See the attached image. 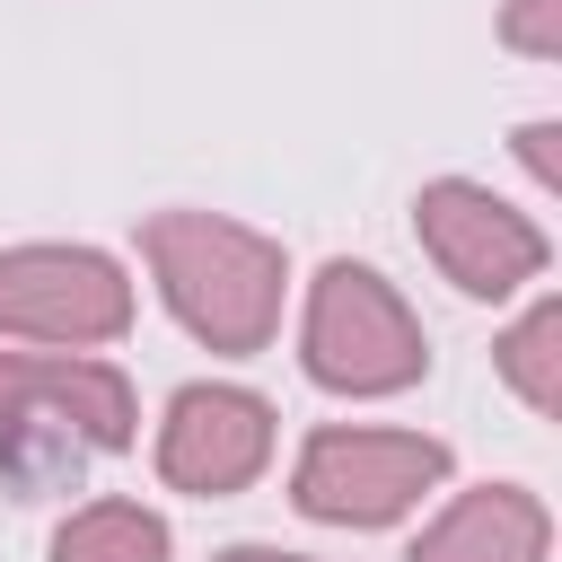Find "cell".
<instances>
[{
    "mask_svg": "<svg viewBox=\"0 0 562 562\" xmlns=\"http://www.w3.org/2000/svg\"><path fill=\"white\" fill-rule=\"evenodd\" d=\"M140 263H149L167 316L202 351L246 360L281 334V299H290L281 237H263L228 211H149L140 220Z\"/></svg>",
    "mask_w": 562,
    "mask_h": 562,
    "instance_id": "6da1fadb",
    "label": "cell"
},
{
    "mask_svg": "<svg viewBox=\"0 0 562 562\" xmlns=\"http://www.w3.org/2000/svg\"><path fill=\"white\" fill-rule=\"evenodd\" d=\"M299 369L325 395L378 404V395H404V386L430 378V334L378 263L334 255V263H316L307 307H299Z\"/></svg>",
    "mask_w": 562,
    "mask_h": 562,
    "instance_id": "7a4b0ae2",
    "label": "cell"
},
{
    "mask_svg": "<svg viewBox=\"0 0 562 562\" xmlns=\"http://www.w3.org/2000/svg\"><path fill=\"white\" fill-rule=\"evenodd\" d=\"M457 474V448L430 430H395V422H325L299 439L290 465V501L316 527H395L404 509H422L439 483Z\"/></svg>",
    "mask_w": 562,
    "mask_h": 562,
    "instance_id": "3957f363",
    "label": "cell"
},
{
    "mask_svg": "<svg viewBox=\"0 0 562 562\" xmlns=\"http://www.w3.org/2000/svg\"><path fill=\"white\" fill-rule=\"evenodd\" d=\"M123 334H132V272L105 246H70V237L0 246V342L105 351Z\"/></svg>",
    "mask_w": 562,
    "mask_h": 562,
    "instance_id": "277c9868",
    "label": "cell"
},
{
    "mask_svg": "<svg viewBox=\"0 0 562 562\" xmlns=\"http://www.w3.org/2000/svg\"><path fill=\"white\" fill-rule=\"evenodd\" d=\"M413 237H422V255L439 263V281L465 290V299H518V290L544 281V263H553V237H544L509 193H492V184H474V176H430V184L413 193Z\"/></svg>",
    "mask_w": 562,
    "mask_h": 562,
    "instance_id": "5b68a950",
    "label": "cell"
},
{
    "mask_svg": "<svg viewBox=\"0 0 562 562\" xmlns=\"http://www.w3.org/2000/svg\"><path fill=\"white\" fill-rule=\"evenodd\" d=\"M35 430L114 457V448L140 439V395L97 351H26V342H0V439H35Z\"/></svg>",
    "mask_w": 562,
    "mask_h": 562,
    "instance_id": "8992f818",
    "label": "cell"
},
{
    "mask_svg": "<svg viewBox=\"0 0 562 562\" xmlns=\"http://www.w3.org/2000/svg\"><path fill=\"white\" fill-rule=\"evenodd\" d=\"M272 439H281V422H272V404H263L255 386L193 378V386L167 395V413H158V448H149V457H158V483H167V492L228 501V492L263 483Z\"/></svg>",
    "mask_w": 562,
    "mask_h": 562,
    "instance_id": "52a82bcc",
    "label": "cell"
},
{
    "mask_svg": "<svg viewBox=\"0 0 562 562\" xmlns=\"http://www.w3.org/2000/svg\"><path fill=\"white\" fill-rule=\"evenodd\" d=\"M544 553H553V509L527 483H474L413 536L404 562H544Z\"/></svg>",
    "mask_w": 562,
    "mask_h": 562,
    "instance_id": "ba28073f",
    "label": "cell"
},
{
    "mask_svg": "<svg viewBox=\"0 0 562 562\" xmlns=\"http://www.w3.org/2000/svg\"><path fill=\"white\" fill-rule=\"evenodd\" d=\"M176 536L149 501H88L53 527V553L44 562H167Z\"/></svg>",
    "mask_w": 562,
    "mask_h": 562,
    "instance_id": "9c48e42d",
    "label": "cell"
},
{
    "mask_svg": "<svg viewBox=\"0 0 562 562\" xmlns=\"http://www.w3.org/2000/svg\"><path fill=\"white\" fill-rule=\"evenodd\" d=\"M492 360H501V378H509V395L536 413V422H553L562 413V299L544 290L501 342H492Z\"/></svg>",
    "mask_w": 562,
    "mask_h": 562,
    "instance_id": "30bf717a",
    "label": "cell"
},
{
    "mask_svg": "<svg viewBox=\"0 0 562 562\" xmlns=\"http://www.w3.org/2000/svg\"><path fill=\"white\" fill-rule=\"evenodd\" d=\"M501 44L527 61H562V0H509L501 9Z\"/></svg>",
    "mask_w": 562,
    "mask_h": 562,
    "instance_id": "8fae6325",
    "label": "cell"
},
{
    "mask_svg": "<svg viewBox=\"0 0 562 562\" xmlns=\"http://www.w3.org/2000/svg\"><path fill=\"white\" fill-rule=\"evenodd\" d=\"M553 140H562V123H553V114L518 123V140H509V149H518V167L536 176V193H562V149H553Z\"/></svg>",
    "mask_w": 562,
    "mask_h": 562,
    "instance_id": "7c38bea8",
    "label": "cell"
},
{
    "mask_svg": "<svg viewBox=\"0 0 562 562\" xmlns=\"http://www.w3.org/2000/svg\"><path fill=\"white\" fill-rule=\"evenodd\" d=\"M211 562H316V553H281V544H220Z\"/></svg>",
    "mask_w": 562,
    "mask_h": 562,
    "instance_id": "4fadbf2b",
    "label": "cell"
}]
</instances>
